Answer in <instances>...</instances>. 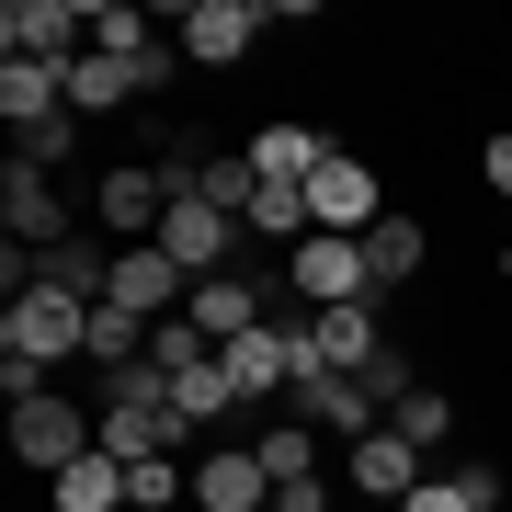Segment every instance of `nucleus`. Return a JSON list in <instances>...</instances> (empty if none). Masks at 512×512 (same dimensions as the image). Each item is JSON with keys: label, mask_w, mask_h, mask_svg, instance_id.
Returning <instances> with one entry per match:
<instances>
[{"label": "nucleus", "mask_w": 512, "mask_h": 512, "mask_svg": "<svg viewBox=\"0 0 512 512\" xmlns=\"http://www.w3.org/2000/svg\"><path fill=\"white\" fill-rule=\"evenodd\" d=\"M0 353H12V365H69V353H92V296L23 285L12 308H0Z\"/></svg>", "instance_id": "1"}, {"label": "nucleus", "mask_w": 512, "mask_h": 512, "mask_svg": "<svg viewBox=\"0 0 512 512\" xmlns=\"http://www.w3.org/2000/svg\"><path fill=\"white\" fill-rule=\"evenodd\" d=\"M92 444H103V410H92V399H57V387H35V399H12V456L35 467V478L80 467Z\"/></svg>", "instance_id": "2"}, {"label": "nucleus", "mask_w": 512, "mask_h": 512, "mask_svg": "<svg viewBox=\"0 0 512 512\" xmlns=\"http://www.w3.org/2000/svg\"><path fill=\"white\" fill-rule=\"evenodd\" d=\"M285 296H308V319L319 308H365V239H330V228H308V239H296V251H285Z\"/></svg>", "instance_id": "3"}, {"label": "nucleus", "mask_w": 512, "mask_h": 512, "mask_svg": "<svg viewBox=\"0 0 512 512\" xmlns=\"http://www.w3.org/2000/svg\"><path fill=\"white\" fill-rule=\"evenodd\" d=\"M262 35H274V12H262V0H194V12L171 23V46H183L194 69H228V57H251Z\"/></svg>", "instance_id": "4"}, {"label": "nucleus", "mask_w": 512, "mask_h": 512, "mask_svg": "<svg viewBox=\"0 0 512 512\" xmlns=\"http://www.w3.org/2000/svg\"><path fill=\"white\" fill-rule=\"evenodd\" d=\"M285 399H296V421H308V433H342V444L387 433V410H376V399H365V387H353L342 365H308V376L285 387Z\"/></svg>", "instance_id": "5"}, {"label": "nucleus", "mask_w": 512, "mask_h": 512, "mask_svg": "<svg viewBox=\"0 0 512 512\" xmlns=\"http://www.w3.org/2000/svg\"><path fill=\"white\" fill-rule=\"evenodd\" d=\"M239 239H251V228H239V217H217L205 194H171V217H160V251L183 262L194 285H205V274H228V251H239Z\"/></svg>", "instance_id": "6"}, {"label": "nucleus", "mask_w": 512, "mask_h": 512, "mask_svg": "<svg viewBox=\"0 0 512 512\" xmlns=\"http://www.w3.org/2000/svg\"><path fill=\"white\" fill-rule=\"evenodd\" d=\"M80 35H92V12H80V0H12V12H0V46H12V57H46V69L92 57Z\"/></svg>", "instance_id": "7"}, {"label": "nucleus", "mask_w": 512, "mask_h": 512, "mask_svg": "<svg viewBox=\"0 0 512 512\" xmlns=\"http://www.w3.org/2000/svg\"><path fill=\"white\" fill-rule=\"evenodd\" d=\"M103 410V456H126V467H148V456H183V433L194 421L171 410V399H92Z\"/></svg>", "instance_id": "8"}, {"label": "nucleus", "mask_w": 512, "mask_h": 512, "mask_svg": "<svg viewBox=\"0 0 512 512\" xmlns=\"http://www.w3.org/2000/svg\"><path fill=\"white\" fill-rule=\"evenodd\" d=\"M92 217L114 228V251H137V239H160L171 183H160V171H137V160H114V171H103V194H92Z\"/></svg>", "instance_id": "9"}, {"label": "nucleus", "mask_w": 512, "mask_h": 512, "mask_svg": "<svg viewBox=\"0 0 512 512\" xmlns=\"http://www.w3.org/2000/svg\"><path fill=\"white\" fill-rule=\"evenodd\" d=\"M376 217H387L376 171H365V160H353V148H342V160H330L319 183H308V228H330V239H365Z\"/></svg>", "instance_id": "10"}, {"label": "nucleus", "mask_w": 512, "mask_h": 512, "mask_svg": "<svg viewBox=\"0 0 512 512\" xmlns=\"http://www.w3.org/2000/svg\"><path fill=\"white\" fill-rule=\"evenodd\" d=\"M0 228H12L23 251H57V239H80V228H69V205H57V183H46V171H23V160L0 171Z\"/></svg>", "instance_id": "11"}, {"label": "nucleus", "mask_w": 512, "mask_h": 512, "mask_svg": "<svg viewBox=\"0 0 512 512\" xmlns=\"http://www.w3.org/2000/svg\"><path fill=\"white\" fill-rule=\"evenodd\" d=\"M376 308H387V296H365V308H319L308 319V365H376V353H387V330H376ZM308 365H296V376H308Z\"/></svg>", "instance_id": "12"}, {"label": "nucleus", "mask_w": 512, "mask_h": 512, "mask_svg": "<svg viewBox=\"0 0 512 512\" xmlns=\"http://www.w3.org/2000/svg\"><path fill=\"white\" fill-rule=\"evenodd\" d=\"M330 160H342L330 126H251V171H262V183H296V194H308Z\"/></svg>", "instance_id": "13"}, {"label": "nucleus", "mask_w": 512, "mask_h": 512, "mask_svg": "<svg viewBox=\"0 0 512 512\" xmlns=\"http://www.w3.org/2000/svg\"><path fill=\"white\" fill-rule=\"evenodd\" d=\"M69 114V69H46V57H0V126H57Z\"/></svg>", "instance_id": "14"}, {"label": "nucleus", "mask_w": 512, "mask_h": 512, "mask_svg": "<svg viewBox=\"0 0 512 512\" xmlns=\"http://www.w3.org/2000/svg\"><path fill=\"white\" fill-rule=\"evenodd\" d=\"M421 478H433V456H421L410 433H365V444H353V490H376L387 512H399V501L421 490Z\"/></svg>", "instance_id": "15"}, {"label": "nucleus", "mask_w": 512, "mask_h": 512, "mask_svg": "<svg viewBox=\"0 0 512 512\" xmlns=\"http://www.w3.org/2000/svg\"><path fill=\"white\" fill-rule=\"evenodd\" d=\"M194 501H205V512H274V478H262L251 444H217V456L194 467Z\"/></svg>", "instance_id": "16"}, {"label": "nucleus", "mask_w": 512, "mask_h": 512, "mask_svg": "<svg viewBox=\"0 0 512 512\" xmlns=\"http://www.w3.org/2000/svg\"><path fill=\"white\" fill-rule=\"evenodd\" d=\"M421 262H433V228H421V217H376V228H365V285H376V296L410 285Z\"/></svg>", "instance_id": "17"}, {"label": "nucleus", "mask_w": 512, "mask_h": 512, "mask_svg": "<svg viewBox=\"0 0 512 512\" xmlns=\"http://www.w3.org/2000/svg\"><path fill=\"white\" fill-rule=\"evenodd\" d=\"M35 285H57V296H92V308H103L114 251H103V239H57V251H35Z\"/></svg>", "instance_id": "18"}, {"label": "nucleus", "mask_w": 512, "mask_h": 512, "mask_svg": "<svg viewBox=\"0 0 512 512\" xmlns=\"http://www.w3.org/2000/svg\"><path fill=\"white\" fill-rule=\"evenodd\" d=\"M46 501H57V512H114V501H126V456H103V444H92L80 467L46 478Z\"/></svg>", "instance_id": "19"}, {"label": "nucleus", "mask_w": 512, "mask_h": 512, "mask_svg": "<svg viewBox=\"0 0 512 512\" xmlns=\"http://www.w3.org/2000/svg\"><path fill=\"white\" fill-rule=\"evenodd\" d=\"M194 194L217 205V217H251V194H262L251 148H194Z\"/></svg>", "instance_id": "20"}, {"label": "nucleus", "mask_w": 512, "mask_h": 512, "mask_svg": "<svg viewBox=\"0 0 512 512\" xmlns=\"http://www.w3.org/2000/svg\"><path fill=\"white\" fill-rule=\"evenodd\" d=\"M399 512H501V478H490V467H433Z\"/></svg>", "instance_id": "21"}, {"label": "nucleus", "mask_w": 512, "mask_h": 512, "mask_svg": "<svg viewBox=\"0 0 512 512\" xmlns=\"http://www.w3.org/2000/svg\"><path fill=\"white\" fill-rule=\"evenodd\" d=\"M251 456H262V478H274V490H308V478H319V433H308V421H274Z\"/></svg>", "instance_id": "22"}, {"label": "nucleus", "mask_w": 512, "mask_h": 512, "mask_svg": "<svg viewBox=\"0 0 512 512\" xmlns=\"http://www.w3.org/2000/svg\"><path fill=\"white\" fill-rule=\"evenodd\" d=\"M126 92H137L126 57H103V46H92V57H69V114H80V126H92L103 103H126Z\"/></svg>", "instance_id": "23"}, {"label": "nucleus", "mask_w": 512, "mask_h": 512, "mask_svg": "<svg viewBox=\"0 0 512 512\" xmlns=\"http://www.w3.org/2000/svg\"><path fill=\"white\" fill-rule=\"evenodd\" d=\"M171 410H183V421H217V410H239V387H228V365H217V353L171 376Z\"/></svg>", "instance_id": "24"}, {"label": "nucleus", "mask_w": 512, "mask_h": 512, "mask_svg": "<svg viewBox=\"0 0 512 512\" xmlns=\"http://www.w3.org/2000/svg\"><path fill=\"white\" fill-rule=\"evenodd\" d=\"M239 228H251V239H285V251H296V239H308V194H296V183H262Z\"/></svg>", "instance_id": "25"}, {"label": "nucleus", "mask_w": 512, "mask_h": 512, "mask_svg": "<svg viewBox=\"0 0 512 512\" xmlns=\"http://www.w3.org/2000/svg\"><path fill=\"white\" fill-rule=\"evenodd\" d=\"M171 501H194V467H183V456H148V467H126V512H171Z\"/></svg>", "instance_id": "26"}, {"label": "nucleus", "mask_w": 512, "mask_h": 512, "mask_svg": "<svg viewBox=\"0 0 512 512\" xmlns=\"http://www.w3.org/2000/svg\"><path fill=\"white\" fill-rule=\"evenodd\" d=\"M387 433H410V444H421V456H433V444H444V433H456V399H444V387H410V399H399V410H387Z\"/></svg>", "instance_id": "27"}, {"label": "nucleus", "mask_w": 512, "mask_h": 512, "mask_svg": "<svg viewBox=\"0 0 512 512\" xmlns=\"http://www.w3.org/2000/svg\"><path fill=\"white\" fill-rule=\"evenodd\" d=\"M92 46L103 57H137L148 46V12H137V0H92Z\"/></svg>", "instance_id": "28"}, {"label": "nucleus", "mask_w": 512, "mask_h": 512, "mask_svg": "<svg viewBox=\"0 0 512 512\" xmlns=\"http://www.w3.org/2000/svg\"><path fill=\"white\" fill-rule=\"evenodd\" d=\"M205 353H217V342H205L194 319H160V330H148V365H160V376H183V365H205Z\"/></svg>", "instance_id": "29"}, {"label": "nucleus", "mask_w": 512, "mask_h": 512, "mask_svg": "<svg viewBox=\"0 0 512 512\" xmlns=\"http://www.w3.org/2000/svg\"><path fill=\"white\" fill-rule=\"evenodd\" d=\"M171 69H183V46H160V35L126 57V80H137V92H171Z\"/></svg>", "instance_id": "30"}, {"label": "nucleus", "mask_w": 512, "mask_h": 512, "mask_svg": "<svg viewBox=\"0 0 512 512\" xmlns=\"http://www.w3.org/2000/svg\"><path fill=\"white\" fill-rule=\"evenodd\" d=\"M478 183L512 205V126H490V137H478Z\"/></svg>", "instance_id": "31"}]
</instances>
